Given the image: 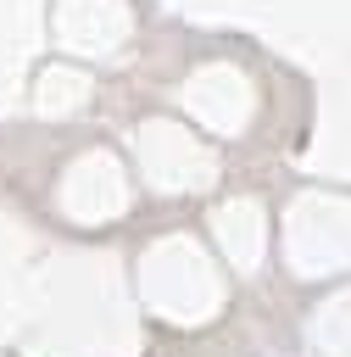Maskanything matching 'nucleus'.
Returning <instances> with one entry per match:
<instances>
[]
</instances>
